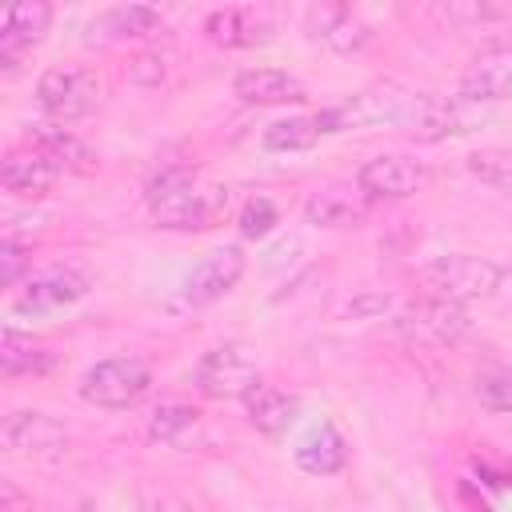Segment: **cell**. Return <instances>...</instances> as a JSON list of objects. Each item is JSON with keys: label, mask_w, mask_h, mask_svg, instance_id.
<instances>
[{"label": "cell", "mask_w": 512, "mask_h": 512, "mask_svg": "<svg viewBox=\"0 0 512 512\" xmlns=\"http://www.w3.org/2000/svg\"><path fill=\"white\" fill-rule=\"evenodd\" d=\"M56 180V168L36 152V148H24V152H8L4 164H0V184L12 192V196H24V200H40Z\"/></svg>", "instance_id": "cell-18"}, {"label": "cell", "mask_w": 512, "mask_h": 512, "mask_svg": "<svg viewBox=\"0 0 512 512\" xmlns=\"http://www.w3.org/2000/svg\"><path fill=\"white\" fill-rule=\"evenodd\" d=\"M224 200H228V192H220V188H196V184H188V188L156 200L152 204V216H156L160 228L192 232V228H208L216 220V212L224 208Z\"/></svg>", "instance_id": "cell-10"}, {"label": "cell", "mask_w": 512, "mask_h": 512, "mask_svg": "<svg viewBox=\"0 0 512 512\" xmlns=\"http://www.w3.org/2000/svg\"><path fill=\"white\" fill-rule=\"evenodd\" d=\"M188 184H196V172L188 164H172V168H164V172H156L148 180V204H156V200H164V196H172V192H180Z\"/></svg>", "instance_id": "cell-29"}, {"label": "cell", "mask_w": 512, "mask_h": 512, "mask_svg": "<svg viewBox=\"0 0 512 512\" xmlns=\"http://www.w3.org/2000/svg\"><path fill=\"white\" fill-rule=\"evenodd\" d=\"M296 468L308 476H336L348 464V444L332 424H316L292 452Z\"/></svg>", "instance_id": "cell-17"}, {"label": "cell", "mask_w": 512, "mask_h": 512, "mask_svg": "<svg viewBox=\"0 0 512 512\" xmlns=\"http://www.w3.org/2000/svg\"><path fill=\"white\" fill-rule=\"evenodd\" d=\"M128 76L136 80V84H160L164 80V60L160 56H136L132 64H128Z\"/></svg>", "instance_id": "cell-31"}, {"label": "cell", "mask_w": 512, "mask_h": 512, "mask_svg": "<svg viewBox=\"0 0 512 512\" xmlns=\"http://www.w3.org/2000/svg\"><path fill=\"white\" fill-rule=\"evenodd\" d=\"M244 268H248V260H244V252L240 248H216V252H208L204 260H196L192 264V272L184 276V304H192V308H204V304H216L220 296H228L236 284H240V276H244Z\"/></svg>", "instance_id": "cell-6"}, {"label": "cell", "mask_w": 512, "mask_h": 512, "mask_svg": "<svg viewBox=\"0 0 512 512\" xmlns=\"http://www.w3.org/2000/svg\"><path fill=\"white\" fill-rule=\"evenodd\" d=\"M476 400L488 412H512V372L508 368H484L476 376Z\"/></svg>", "instance_id": "cell-26"}, {"label": "cell", "mask_w": 512, "mask_h": 512, "mask_svg": "<svg viewBox=\"0 0 512 512\" xmlns=\"http://www.w3.org/2000/svg\"><path fill=\"white\" fill-rule=\"evenodd\" d=\"M204 36H208L212 44H220V48H248V44H256V40H264L260 20H256V12H248V8H216V12H208Z\"/></svg>", "instance_id": "cell-22"}, {"label": "cell", "mask_w": 512, "mask_h": 512, "mask_svg": "<svg viewBox=\"0 0 512 512\" xmlns=\"http://www.w3.org/2000/svg\"><path fill=\"white\" fill-rule=\"evenodd\" d=\"M24 268H28V248H24L20 240L4 236V240H0V284H8V288L20 284Z\"/></svg>", "instance_id": "cell-30"}, {"label": "cell", "mask_w": 512, "mask_h": 512, "mask_svg": "<svg viewBox=\"0 0 512 512\" xmlns=\"http://www.w3.org/2000/svg\"><path fill=\"white\" fill-rule=\"evenodd\" d=\"M0 444L12 456H60L68 448V428L48 412H8Z\"/></svg>", "instance_id": "cell-7"}, {"label": "cell", "mask_w": 512, "mask_h": 512, "mask_svg": "<svg viewBox=\"0 0 512 512\" xmlns=\"http://www.w3.org/2000/svg\"><path fill=\"white\" fill-rule=\"evenodd\" d=\"M56 364V352H48L44 344H36L32 336H20L16 328L4 332V344H0V368L4 376H40Z\"/></svg>", "instance_id": "cell-23"}, {"label": "cell", "mask_w": 512, "mask_h": 512, "mask_svg": "<svg viewBox=\"0 0 512 512\" xmlns=\"http://www.w3.org/2000/svg\"><path fill=\"white\" fill-rule=\"evenodd\" d=\"M152 388V372L136 356H108L96 360L80 376V396L96 408H128Z\"/></svg>", "instance_id": "cell-2"}, {"label": "cell", "mask_w": 512, "mask_h": 512, "mask_svg": "<svg viewBox=\"0 0 512 512\" xmlns=\"http://www.w3.org/2000/svg\"><path fill=\"white\" fill-rule=\"evenodd\" d=\"M256 380H260V376H256L252 360H248L240 348H232V344L208 348V352L196 360V368H192V384H196L204 396H216V400H224V396H240V400H244V392H248Z\"/></svg>", "instance_id": "cell-5"}, {"label": "cell", "mask_w": 512, "mask_h": 512, "mask_svg": "<svg viewBox=\"0 0 512 512\" xmlns=\"http://www.w3.org/2000/svg\"><path fill=\"white\" fill-rule=\"evenodd\" d=\"M28 148H36L56 172H92L96 168V152L68 128H32Z\"/></svg>", "instance_id": "cell-16"}, {"label": "cell", "mask_w": 512, "mask_h": 512, "mask_svg": "<svg viewBox=\"0 0 512 512\" xmlns=\"http://www.w3.org/2000/svg\"><path fill=\"white\" fill-rule=\"evenodd\" d=\"M0 512H32V500L12 480H4L0 484Z\"/></svg>", "instance_id": "cell-32"}, {"label": "cell", "mask_w": 512, "mask_h": 512, "mask_svg": "<svg viewBox=\"0 0 512 512\" xmlns=\"http://www.w3.org/2000/svg\"><path fill=\"white\" fill-rule=\"evenodd\" d=\"M80 296H88V276L80 268H44V272H32L16 296H12V308L20 316H44V312H56V308H68L76 304Z\"/></svg>", "instance_id": "cell-4"}, {"label": "cell", "mask_w": 512, "mask_h": 512, "mask_svg": "<svg viewBox=\"0 0 512 512\" xmlns=\"http://www.w3.org/2000/svg\"><path fill=\"white\" fill-rule=\"evenodd\" d=\"M244 412H248L252 428H260V432H284L296 420V400L284 388H276L268 380H256L244 392Z\"/></svg>", "instance_id": "cell-20"}, {"label": "cell", "mask_w": 512, "mask_h": 512, "mask_svg": "<svg viewBox=\"0 0 512 512\" xmlns=\"http://www.w3.org/2000/svg\"><path fill=\"white\" fill-rule=\"evenodd\" d=\"M460 100L468 104H496L512 100V48L484 52L460 80Z\"/></svg>", "instance_id": "cell-12"}, {"label": "cell", "mask_w": 512, "mask_h": 512, "mask_svg": "<svg viewBox=\"0 0 512 512\" xmlns=\"http://www.w3.org/2000/svg\"><path fill=\"white\" fill-rule=\"evenodd\" d=\"M400 128L412 140H444L452 132H468L456 104H444L436 96H408V108L400 116Z\"/></svg>", "instance_id": "cell-15"}, {"label": "cell", "mask_w": 512, "mask_h": 512, "mask_svg": "<svg viewBox=\"0 0 512 512\" xmlns=\"http://www.w3.org/2000/svg\"><path fill=\"white\" fill-rule=\"evenodd\" d=\"M188 428H196V408H188L180 400H168V404L152 408V416H148V436L164 440V444H176Z\"/></svg>", "instance_id": "cell-25"}, {"label": "cell", "mask_w": 512, "mask_h": 512, "mask_svg": "<svg viewBox=\"0 0 512 512\" xmlns=\"http://www.w3.org/2000/svg\"><path fill=\"white\" fill-rule=\"evenodd\" d=\"M240 236H248V240H260V236H268L276 224H280V212H276V204L268 200V196H252L244 208H240Z\"/></svg>", "instance_id": "cell-27"}, {"label": "cell", "mask_w": 512, "mask_h": 512, "mask_svg": "<svg viewBox=\"0 0 512 512\" xmlns=\"http://www.w3.org/2000/svg\"><path fill=\"white\" fill-rule=\"evenodd\" d=\"M424 184V168L408 156H372L356 172V188L364 200H404Z\"/></svg>", "instance_id": "cell-9"}, {"label": "cell", "mask_w": 512, "mask_h": 512, "mask_svg": "<svg viewBox=\"0 0 512 512\" xmlns=\"http://www.w3.org/2000/svg\"><path fill=\"white\" fill-rule=\"evenodd\" d=\"M312 28H316L312 36L324 40L328 48H336V52H356V48H364L372 40V28L352 8H316L312 12Z\"/></svg>", "instance_id": "cell-21"}, {"label": "cell", "mask_w": 512, "mask_h": 512, "mask_svg": "<svg viewBox=\"0 0 512 512\" xmlns=\"http://www.w3.org/2000/svg\"><path fill=\"white\" fill-rule=\"evenodd\" d=\"M232 92L256 108L296 104V100H304V80H296L292 72H280V68H244V72H236Z\"/></svg>", "instance_id": "cell-14"}, {"label": "cell", "mask_w": 512, "mask_h": 512, "mask_svg": "<svg viewBox=\"0 0 512 512\" xmlns=\"http://www.w3.org/2000/svg\"><path fill=\"white\" fill-rule=\"evenodd\" d=\"M424 284L432 288V296L452 300V304H468V300H488L500 292L504 284V268L488 256H440L424 268Z\"/></svg>", "instance_id": "cell-1"}, {"label": "cell", "mask_w": 512, "mask_h": 512, "mask_svg": "<svg viewBox=\"0 0 512 512\" xmlns=\"http://www.w3.org/2000/svg\"><path fill=\"white\" fill-rule=\"evenodd\" d=\"M96 100H100V80L88 68H48L36 80V104L60 124L88 116Z\"/></svg>", "instance_id": "cell-3"}, {"label": "cell", "mask_w": 512, "mask_h": 512, "mask_svg": "<svg viewBox=\"0 0 512 512\" xmlns=\"http://www.w3.org/2000/svg\"><path fill=\"white\" fill-rule=\"evenodd\" d=\"M160 28V12L148 4H120L100 12L88 24V40H136V36H152Z\"/></svg>", "instance_id": "cell-19"}, {"label": "cell", "mask_w": 512, "mask_h": 512, "mask_svg": "<svg viewBox=\"0 0 512 512\" xmlns=\"http://www.w3.org/2000/svg\"><path fill=\"white\" fill-rule=\"evenodd\" d=\"M304 220L316 224V228H360L368 220V200H364L360 188L352 192V188L332 184V188H320V192L308 196Z\"/></svg>", "instance_id": "cell-13"}, {"label": "cell", "mask_w": 512, "mask_h": 512, "mask_svg": "<svg viewBox=\"0 0 512 512\" xmlns=\"http://www.w3.org/2000/svg\"><path fill=\"white\" fill-rule=\"evenodd\" d=\"M48 24H52V4H44V0H20V4H12L4 12V24H0V60L12 68L24 48H32V44L44 40Z\"/></svg>", "instance_id": "cell-11"}, {"label": "cell", "mask_w": 512, "mask_h": 512, "mask_svg": "<svg viewBox=\"0 0 512 512\" xmlns=\"http://www.w3.org/2000/svg\"><path fill=\"white\" fill-rule=\"evenodd\" d=\"M472 176L496 184V188H512V152H500V148H488V152H476L468 160Z\"/></svg>", "instance_id": "cell-28"}, {"label": "cell", "mask_w": 512, "mask_h": 512, "mask_svg": "<svg viewBox=\"0 0 512 512\" xmlns=\"http://www.w3.org/2000/svg\"><path fill=\"white\" fill-rule=\"evenodd\" d=\"M392 324H396V332H404L412 340H436V344L460 340L468 332L464 308L452 304V300H440V296H428V300H416V304L400 308Z\"/></svg>", "instance_id": "cell-8"}, {"label": "cell", "mask_w": 512, "mask_h": 512, "mask_svg": "<svg viewBox=\"0 0 512 512\" xmlns=\"http://www.w3.org/2000/svg\"><path fill=\"white\" fill-rule=\"evenodd\" d=\"M320 140L316 116H292V120H276L264 128V148L268 152H304Z\"/></svg>", "instance_id": "cell-24"}]
</instances>
